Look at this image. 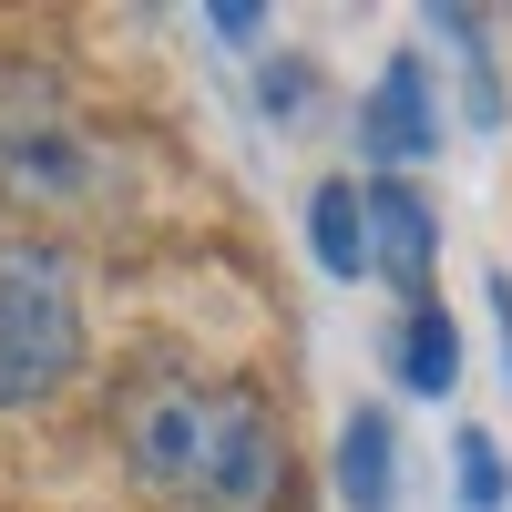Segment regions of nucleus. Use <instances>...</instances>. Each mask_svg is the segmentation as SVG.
I'll list each match as a JSON object with an SVG mask.
<instances>
[{"label":"nucleus","mask_w":512,"mask_h":512,"mask_svg":"<svg viewBox=\"0 0 512 512\" xmlns=\"http://www.w3.org/2000/svg\"><path fill=\"white\" fill-rule=\"evenodd\" d=\"M113 441H123V472L164 502H185V512H267L277 482H287L277 410L246 379L144 369L113 400Z\"/></svg>","instance_id":"f257e3e1"},{"label":"nucleus","mask_w":512,"mask_h":512,"mask_svg":"<svg viewBox=\"0 0 512 512\" xmlns=\"http://www.w3.org/2000/svg\"><path fill=\"white\" fill-rule=\"evenodd\" d=\"M82 349H93V328H82L72 256L41 236H0V410L52 400L82 369Z\"/></svg>","instance_id":"f03ea898"},{"label":"nucleus","mask_w":512,"mask_h":512,"mask_svg":"<svg viewBox=\"0 0 512 512\" xmlns=\"http://www.w3.org/2000/svg\"><path fill=\"white\" fill-rule=\"evenodd\" d=\"M0 195L11 205H82L93 195V134L41 62H0Z\"/></svg>","instance_id":"7ed1b4c3"},{"label":"nucleus","mask_w":512,"mask_h":512,"mask_svg":"<svg viewBox=\"0 0 512 512\" xmlns=\"http://www.w3.org/2000/svg\"><path fill=\"white\" fill-rule=\"evenodd\" d=\"M359 144L379 175H410V164H431L441 154V93H431V62L400 52L390 72L369 82V103H359Z\"/></svg>","instance_id":"20e7f679"},{"label":"nucleus","mask_w":512,"mask_h":512,"mask_svg":"<svg viewBox=\"0 0 512 512\" xmlns=\"http://www.w3.org/2000/svg\"><path fill=\"white\" fill-rule=\"evenodd\" d=\"M431 256H441V216L420 205V185L400 175H379L369 185V277H390V287H431Z\"/></svg>","instance_id":"39448f33"},{"label":"nucleus","mask_w":512,"mask_h":512,"mask_svg":"<svg viewBox=\"0 0 512 512\" xmlns=\"http://www.w3.org/2000/svg\"><path fill=\"white\" fill-rule=\"evenodd\" d=\"M338 502L349 512H390L400 502V431H390V410H349L338 420Z\"/></svg>","instance_id":"423d86ee"},{"label":"nucleus","mask_w":512,"mask_h":512,"mask_svg":"<svg viewBox=\"0 0 512 512\" xmlns=\"http://www.w3.org/2000/svg\"><path fill=\"white\" fill-rule=\"evenodd\" d=\"M390 369H400L410 400H451V390H461V328H451V308H431V297H420V308L400 318Z\"/></svg>","instance_id":"0eeeda50"},{"label":"nucleus","mask_w":512,"mask_h":512,"mask_svg":"<svg viewBox=\"0 0 512 512\" xmlns=\"http://www.w3.org/2000/svg\"><path fill=\"white\" fill-rule=\"evenodd\" d=\"M308 246H318L328 277H369V185L328 175V185L308 195Z\"/></svg>","instance_id":"6e6552de"},{"label":"nucleus","mask_w":512,"mask_h":512,"mask_svg":"<svg viewBox=\"0 0 512 512\" xmlns=\"http://www.w3.org/2000/svg\"><path fill=\"white\" fill-rule=\"evenodd\" d=\"M420 21H431V31H441V52L461 62V113H472L482 134H492V123H502V72H492V41H482V11H451V0H441V11H420Z\"/></svg>","instance_id":"1a4fd4ad"},{"label":"nucleus","mask_w":512,"mask_h":512,"mask_svg":"<svg viewBox=\"0 0 512 512\" xmlns=\"http://www.w3.org/2000/svg\"><path fill=\"white\" fill-rule=\"evenodd\" d=\"M451 482H461V512H502L512 502V461H502L492 431H472V420L451 431Z\"/></svg>","instance_id":"9d476101"},{"label":"nucleus","mask_w":512,"mask_h":512,"mask_svg":"<svg viewBox=\"0 0 512 512\" xmlns=\"http://www.w3.org/2000/svg\"><path fill=\"white\" fill-rule=\"evenodd\" d=\"M308 93H318V72H308V62H267V113H277V123L308 113Z\"/></svg>","instance_id":"9b49d317"},{"label":"nucleus","mask_w":512,"mask_h":512,"mask_svg":"<svg viewBox=\"0 0 512 512\" xmlns=\"http://www.w3.org/2000/svg\"><path fill=\"white\" fill-rule=\"evenodd\" d=\"M205 31L236 41V52H256V41H267V11H256V0H216V11H205Z\"/></svg>","instance_id":"f8f14e48"},{"label":"nucleus","mask_w":512,"mask_h":512,"mask_svg":"<svg viewBox=\"0 0 512 512\" xmlns=\"http://www.w3.org/2000/svg\"><path fill=\"white\" fill-rule=\"evenodd\" d=\"M492 328H502V369H512V277H492Z\"/></svg>","instance_id":"ddd939ff"}]
</instances>
